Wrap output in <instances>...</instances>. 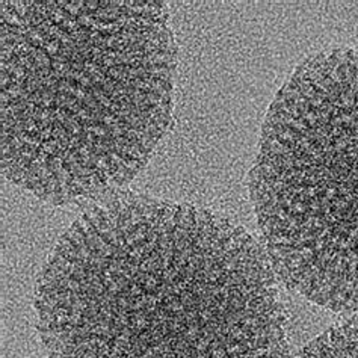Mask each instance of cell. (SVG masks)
<instances>
[{
	"instance_id": "cell-1",
	"label": "cell",
	"mask_w": 358,
	"mask_h": 358,
	"mask_svg": "<svg viewBox=\"0 0 358 358\" xmlns=\"http://www.w3.org/2000/svg\"><path fill=\"white\" fill-rule=\"evenodd\" d=\"M49 358H285L275 272L239 225L141 195L71 224L36 281Z\"/></svg>"
},
{
	"instance_id": "cell-2",
	"label": "cell",
	"mask_w": 358,
	"mask_h": 358,
	"mask_svg": "<svg viewBox=\"0 0 358 358\" xmlns=\"http://www.w3.org/2000/svg\"><path fill=\"white\" fill-rule=\"evenodd\" d=\"M160 2H2V169L55 204L130 182L168 129Z\"/></svg>"
},
{
	"instance_id": "cell-3",
	"label": "cell",
	"mask_w": 358,
	"mask_h": 358,
	"mask_svg": "<svg viewBox=\"0 0 358 358\" xmlns=\"http://www.w3.org/2000/svg\"><path fill=\"white\" fill-rule=\"evenodd\" d=\"M251 199L275 275L358 313V50L307 59L272 101Z\"/></svg>"
},
{
	"instance_id": "cell-4",
	"label": "cell",
	"mask_w": 358,
	"mask_h": 358,
	"mask_svg": "<svg viewBox=\"0 0 358 358\" xmlns=\"http://www.w3.org/2000/svg\"><path fill=\"white\" fill-rule=\"evenodd\" d=\"M292 358H358V315L328 329Z\"/></svg>"
}]
</instances>
